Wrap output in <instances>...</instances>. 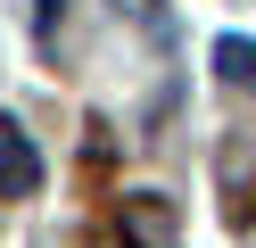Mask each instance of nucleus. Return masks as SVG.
Here are the masks:
<instances>
[{
	"instance_id": "obj_1",
	"label": "nucleus",
	"mask_w": 256,
	"mask_h": 248,
	"mask_svg": "<svg viewBox=\"0 0 256 248\" xmlns=\"http://www.w3.org/2000/svg\"><path fill=\"white\" fill-rule=\"evenodd\" d=\"M42 190V157L17 124H0V198H34Z\"/></svg>"
},
{
	"instance_id": "obj_2",
	"label": "nucleus",
	"mask_w": 256,
	"mask_h": 248,
	"mask_svg": "<svg viewBox=\"0 0 256 248\" xmlns=\"http://www.w3.org/2000/svg\"><path fill=\"white\" fill-rule=\"evenodd\" d=\"M116 231H124L132 248H166V240H174V207L140 190V198H124V207H116Z\"/></svg>"
},
{
	"instance_id": "obj_3",
	"label": "nucleus",
	"mask_w": 256,
	"mask_h": 248,
	"mask_svg": "<svg viewBox=\"0 0 256 248\" xmlns=\"http://www.w3.org/2000/svg\"><path fill=\"white\" fill-rule=\"evenodd\" d=\"M215 58H223V75H232V83H248V75H256V50L240 42V33H223V42H215Z\"/></svg>"
},
{
	"instance_id": "obj_4",
	"label": "nucleus",
	"mask_w": 256,
	"mask_h": 248,
	"mask_svg": "<svg viewBox=\"0 0 256 248\" xmlns=\"http://www.w3.org/2000/svg\"><path fill=\"white\" fill-rule=\"evenodd\" d=\"M116 9H132L140 25H166V17H157V0H116Z\"/></svg>"
}]
</instances>
